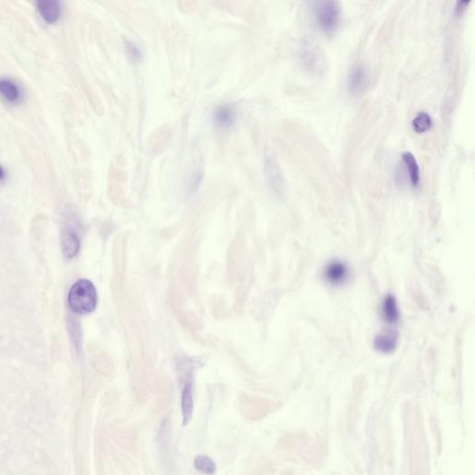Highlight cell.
<instances>
[{
  "label": "cell",
  "mask_w": 475,
  "mask_h": 475,
  "mask_svg": "<svg viewBox=\"0 0 475 475\" xmlns=\"http://www.w3.org/2000/svg\"><path fill=\"white\" fill-rule=\"evenodd\" d=\"M97 290L88 279H79L70 289L68 304L71 310L78 315H86L96 309Z\"/></svg>",
  "instance_id": "1"
},
{
  "label": "cell",
  "mask_w": 475,
  "mask_h": 475,
  "mask_svg": "<svg viewBox=\"0 0 475 475\" xmlns=\"http://www.w3.org/2000/svg\"><path fill=\"white\" fill-rule=\"evenodd\" d=\"M316 22L325 33L335 31L340 22L341 9L336 1L325 0L316 2L315 6Z\"/></svg>",
  "instance_id": "2"
},
{
  "label": "cell",
  "mask_w": 475,
  "mask_h": 475,
  "mask_svg": "<svg viewBox=\"0 0 475 475\" xmlns=\"http://www.w3.org/2000/svg\"><path fill=\"white\" fill-rule=\"evenodd\" d=\"M369 81L368 67L364 64H358L353 67L347 78V86L351 94L358 96L367 88Z\"/></svg>",
  "instance_id": "3"
},
{
  "label": "cell",
  "mask_w": 475,
  "mask_h": 475,
  "mask_svg": "<svg viewBox=\"0 0 475 475\" xmlns=\"http://www.w3.org/2000/svg\"><path fill=\"white\" fill-rule=\"evenodd\" d=\"M349 269L343 262L334 260L327 265L324 270V278L331 285H341L346 281Z\"/></svg>",
  "instance_id": "4"
},
{
  "label": "cell",
  "mask_w": 475,
  "mask_h": 475,
  "mask_svg": "<svg viewBox=\"0 0 475 475\" xmlns=\"http://www.w3.org/2000/svg\"><path fill=\"white\" fill-rule=\"evenodd\" d=\"M399 334L395 330L382 331L374 339V348L382 354H392L398 344Z\"/></svg>",
  "instance_id": "5"
},
{
  "label": "cell",
  "mask_w": 475,
  "mask_h": 475,
  "mask_svg": "<svg viewBox=\"0 0 475 475\" xmlns=\"http://www.w3.org/2000/svg\"><path fill=\"white\" fill-rule=\"evenodd\" d=\"M61 248L66 258L71 259L78 255L80 251V239L73 230H66L61 232Z\"/></svg>",
  "instance_id": "6"
},
{
  "label": "cell",
  "mask_w": 475,
  "mask_h": 475,
  "mask_svg": "<svg viewBox=\"0 0 475 475\" xmlns=\"http://www.w3.org/2000/svg\"><path fill=\"white\" fill-rule=\"evenodd\" d=\"M38 10L44 20L48 23L57 22L60 17V8L56 0H40L37 3Z\"/></svg>",
  "instance_id": "7"
},
{
  "label": "cell",
  "mask_w": 475,
  "mask_h": 475,
  "mask_svg": "<svg viewBox=\"0 0 475 475\" xmlns=\"http://www.w3.org/2000/svg\"><path fill=\"white\" fill-rule=\"evenodd\" d=\"M193 408H194V401L193 395V383L187 382L183 390L181 395V411L183 416V424L187 425L191 422L193 417Z\"/></svg>",
  "instance_id": "8"
},
{
  "label": "cell",
  "mask_w": 475,
  "mask_h": 475,
  "mask_svg": "<svg viewBox=\"0 0 475 475\" xmlns=\"http://www.w3.org/2000/svg\"><path fill=\"white\" fill-rule=\"evenodd\" d=\"M382 315L384 321L388 324H395L400 319L398 304L393 295H387L382 305Z\"/></svg>",
  "instance_id": "9"
},
{
  "label": "cell",
  "mask_w": 475,
  "mask_h": 475,
  "mask_svg": "<svg viewBox=\"0 0 475 475\" xmlns=\"http://www.w3.org/2000/svg\"><path fill=\"white\" fill-rule=\"evenodd\" d=\"M402 158L406 166L407 175L409 176L411 185L413 187H417L421 180V176H420V166L418 165L415 156L410 151H406L402 155Z\"/></svg>",
  "instance_id": "10"
},
{
  "label": "cell",
  "mask_w": 475,
  "mask_h": 475,
  "mask_svg": "<svg viewBox=\"0 0 475 475\" xmlns=\"http://www.w3.org/2000/svg\"><path fill=\"white\" fill-rule=\"evenodd\" d=\"M234 112L230 106H222L214 113V121L221 128H229L234 122Z\"/></svg>",
  "instance_id": "11"
},
{
  "label": "cell",
  "mask_w": 475,
  "mask_h": 475,
  "mask_svg": "<svg viewBox=\"0 0 475 475\" xmlns=\"http://www.w3.org/2000/svg\"><path fill=\"white\" fill-rule=\"evenodd\" d=\"M432 117L426 112H420L412 120V128L417 133H424L432 128Z\"/></svg>",
  "instance_id": "12"
},
{
  "label": "cell",
  "mask_w": 475,
  "mask_h": 475,
  "mask_svg": "<svg viewBox=\"0 0 475 475\" xmlns=\"http://www.w3.org/2000/svg\"><path fill=\"white\" fill-rule=\"evenodd\" d=\"M0 94L9 102H15L20 96L18 86L11 81L7 79L0 80Z\"/></svg>",
  "instance_id": "13"
},
{
  "label": "cell",
  "mask_w": 475,
  "mask_h": 475,
  "mask_svg": "<svg viewBox=\"0 0 475 475\" xmlns=\"http://www.w3.org/2000/svg\"><path fill=\"white\" fill-rule=\"evenodd\" d=\"M194 467L196 470L208 475L214 474L216 469L213 459H210L208 456L205 455H199L195 458Z\"/></svg>",
  "instance_id": "14"
},
{
  "label": "cell",
  "mask_w": 475,
  "mask_h": 475,
  "mask_svg": "<svg viewBox=\"0 0 475 475\" xmlns=\"http://www.w3.org/2000/svg\"><path fill=\"white\" fill-rule=\"evenodd\" d=\"M126 47H128V52L130 54L131 58H134V59H139L140 58V50L135 44L129 42L126 45Z\"/></svg>",
  "instance_id": "15"
},
{
  "label": "cell",
  "mask_w": 475,
  "mask_h": 475,
  "mask_svg": "<svg viewBox=\"0 0 475 475\" xmlns=\"http://www.w3.org/2000/svg\"><path fill=\"white\" fill-rule=\"evenodd\" d=\"M470 3V1H459L457 3V6H456V11L460 14L462 13V11H464L466 9V6L468 5Z\"/></svg>",
  "instance_id": "16"
},
{
  "label": "cell",
  "mask_w": 475,
  "mask_h": 475,
  "mask_svg": "<svg viewBox=\"0 0 475 475\" xmlns=\"http://www.w3.org/2000/svg\"><path fill=\"white\" fill-rule=\"evenodd\" d=\"M4 176H5V173H4V170H3V168L0 166V179H3V178H4Z\"/></svg>",
  "instance_id": "17"
}]
</instances>
